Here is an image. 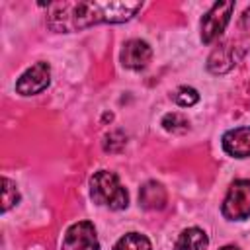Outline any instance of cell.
I'll return each instance as SVG.
<instances>
[{"label":"cell","instance_id":"8992f818","mask_svg":"<svg viewBox=\"0 0 250 250\" xmlns=\"http://www.w3.org/2000/svg\"><path fill=\"white\" fill-rule=\"evenodd\" d=\"M49 76H51V68L47 62H37L31 68H27L16 82V90L21 96H33L39 94L41 90H45L49 86Z\"/></svg>","mask_w":250,"mask_h":250},{"label":"cell","instance_id":"7a4b0ae2","mask_svg":"<svg viewBox=\"0 0 250 250\" xmlns=\"http://www.w3.org/2000/svg\"><path fill=\"white\" fill-rule=\"evenodd\" d=\"M90 186H92V197L100 205H105V207L115 209V211L127 207L129 195L113 172H109V170L96 172L90 180Z\"/></svg>","mask_w":250,"mask_h":250},{"label":"cell","instance_id":"6da1fadb","mask_svg":"<svg viewBox=\"0 0 250 250\" xmlns=\"http://www.w3.org/2000/svg\"><path fill=\"white\" fill-rule=\"evenodd\" d=\"M47 10L53 31H78L94 23L127 21L141 10V2H57Z\"/></svg>","mask_w":250,"mask_h":250},{"label":"cell","instance_id":"2e32d148","mask_svg":"<svg viewBox=\"0 0 250 250\" xmlns=\"http://www.w3.org/2000/svg\"><path fill=\"white\" fill-rule=\"evenodd\" d=\"M240 23H242L244 27H250V8L244 10V14H242V18H240Z\"/></svg>","mask_w":250,"mask_h":250},{"label":"cell","instance_id":"8fae6325","mask_svg":"<svg viewBox=\"0 0 250 250\" xmlns=\"http://www.w3.org/2000/svg\"><path fill=\"white\" fill-rule=\"evenodd\" d=\"M207 244H209V238L207 234L201 230V229H186L176 244H174V250H207Z\"/></svg>","mask_w":250,"mask_h":250},{"label":"cell","instance_id":"277c9868","mask_svg":"<svg viewBox=\"0 0 250 250\" xmlns=\"http://www.w3.org/2000/svg\"><path fill=\"white\" fill-rule=\"evenodd\" d=\"M234 10V2H217L201 20V39L203 43H213L227 27L230 14Z\"/></svg>","mask_w":250,"mask_h":250},{"label":"cell","instance_id":"e0dca14e","mask_svg":"<svg viewBox=\"0 0 250 250\" xmlns=\"http://www.w3.org/2000/svg\"><path fill=\"white\" fill-rule=\"evenodd\" d=\"M221 250H238L236 246H225V248H221Z\"/></svg>","mask_w":250,"mask_h":250},{"label":"cell","instance_id":"ba28073f","mask_svg":"<svg viewBox=\"0 0 250 250\" xmlns=\"http://www.w3.org/2000/svg\"><path fill=\"white\" fill-rule=\"evenodd\" d=\"M223 148L234 158L250 156V127H236L223 135Z\"/></svg>","mask_w":250,"mask_h":250},{"label":"cell","instance_id":"52a82bcc","mask_svg":"<svg viewBox=\"0 0 250 250\" xmlns=\"http://www.w3.org/2000/svg\"><path fill=\"white\" fill-rule=\"evenodd\" d=\"M152 57V51L148 47L146 41H141V39H131L123 45V51H121V62L127 66V68H133V70H141L148 64Z\"/></svg>","mask_w":250,"mask_h":250},{"label":"cell","instance_id":"4fadbf2b","mask_svg":"<svg viewBox=\"0 0 250 250\" xmlns=\"http://www.w3.org/2000/svg\"><path fill=\"white\" fill-rule=\"evenodd\" d=\"M2 211H8L12 205H16L18 203V199H20V193H18V189H16V184L12 182V180H8V178H4L2 180Z\"/></svg>","mask_w":250,"mask_h":250},{"label":"cell","instance_id":"3957f363","mask_svg":"<svg viewBox=\"0 0 250 250\" xmlns=\"http://www.w3.org/2000/svg\"><path fill=\"white\" fill-rule=\"evenodd\" d=\"M223 215L230 221L250 217V180H236L230 184L223 201Z\"/></svg>","mask_w":250,"mask_h":250},{"label":"cell","instance_id":"30bf717a","mask_svg":"<svg viewBox=\"0 0 250 250\" xmlns=\"http://www.w3.org/2000/svg\"><path fill=\"white\" fill-rule=\"evenodd\" d=\"M139 201L145 209H162L166 205V189L158 182H146L139 191Z\"/></svg>","mask_w":250,"mask_h":250},{"label":"cell","instance_id":"7c38bea8","mask_svg":"<svg viewBox=\"0 0 250 250\" xmlns=\"http://www.w3.org/2000/svg\"><path fill=\"white\" fill-rule=\"evenodd\" d=\"M113 250H152L148 238L145 234H139V232H127L125 236H121Z\"/></svg>","mask_w":250,"mask_h":250},{"label":"cell","instance_id":"9a60e30c","mask_svg":"<svg viewBox=\"0 0 250 250\" xmlns=\"http://www.w3.org/2000/svg\"><path fill=\"white\" fill-rule=\"evenodd\" d=\"M174 100H176V104H178V105H182V107H189V105L197 104L199 94H197L193 88L184 86V88H180V90L174 94Z\"/></svg>","mask_w":250,"mask_h":250},{"label":"cell","instance_id":"5b68a950","mask_svg":"<svg viewBox=\"0 0 250 250\" xmlns=\"http://www.w3.org/2000/svg\"><path fill=\"white\" fill-rule=\"evenodd\" d=\"M98 248L100 244H98L96 229L88 221L70 225L64 232L62 246H61V250H98Z\"/></svg>","mask_w":250,"mask_h":250},{"label":"cell","instance_id":"9c48e42d","mask_svg":"<svg viewBox=\"0 0 250 250\" xmlns=\"http://www.w3.org/2000/svg\"><path fill=\"white\" fill-rule=\"evenodd\" d=\"M236 47H232L230 43H225L221 45L219 49H215L207 61V68L213 72V74H223L227 70H230L234 64H236Z\"/></svg>","mask_w":250,"mask_h":250},{"label":"cell","instance_id":"5bb4252c","mask_svg":"<svg viewBox=\"0 0 250 250\" xmlns=\"http://www.w3.org/2000/svg\"><path fill=\"white\" fill-rule=\"evenodd\" d=\"M162 125H164V129H168L172 133H182L188 129V119L180 113H168V115H164Z\"/></svg>","mask_w":250,"mask_h":250}]
</instances>
